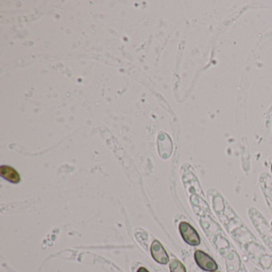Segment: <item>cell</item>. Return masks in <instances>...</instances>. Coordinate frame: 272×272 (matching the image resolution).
<instances>
[{
  "label": "cell",
  "mask_w": 272,
  "mask_h": 272,
  "mask_svg": "<svg viewBox=\"0 0 272 272\" xmlns=\"http://www.w3.org/2000/svg\"><path fill=\"white\" fill-rule=\"evenodd\" d=\"M180 233L183 240L190 246H199L200 238L196 230L187 222H181L179 225Z\"/></svg>",
  "instance_id": "1"
},
{
  "label": "cell",
  "mask_w": 272,
  "mask_h": 272,
  "mask_svg": "<svg viewBox=\"0 0 272 272\" xmlns=\"http://www.w3.org/2000/svg\"><path fill=\"white\" fill-rule=\"evenodd\" d=\"M194 259L199 268L205 271H216L218 269V265L216 261L201 250H196L194 253Z\"/></svg>",
  "instance_id": "2"
},
{
  "label": "cell",
  "mask_w": 272,
  "mask_h": 272,
  "mask_svg": "<svg viewBox=\"0 0 272 272\" xmlns=\"http://www.w3.org/2000/svg\"><path fill=\"white\" fill-rule=\"evenodd\" d=\"M151 255L157 263L165 265L169 262V257L165 249L158 241H154L151 245Z\"/></svg>",
  "instance_id": "3"
},
{
  "label": "cell",
  "mask_w": 272,
  "mask_h": 272,
  "mask_svg": "<svg viewBox=\"0 0 272 272\" xmlns=\"http://www.w3.org/2000/svg\"><path fill=\"white\" fill-rule=\"evenodd\" d=\"M0 175L4 177V179L13 183V184H18L20 182L21 178L18 172L8 165H3L0 167Z\"/></svg>",
  "instance_id": "4"
},
{
  "label": "cell",
  "mask_w": 272,
  "mask_h": 272,
  "mask_svg": "<svg viewBox=\"0 0 272 272\" xmlns=\"http://www.w3.org/2000/svg\"><path fill=\"white\" fill-rule=\"evenodd\" d=\"M170 272H187L185 265L178 259H173L169 263Z\"/></svg>",
  "instance_id": "5"
},
{
  "label": "cell",
  "mask_w": 272,
  "mask_h": 272,
  "mask_svg": "<svg viewBox=\"0 0 272 272\" xmlns=\"http://www.w3.org/2000/svg\"><path fill=\"white\" fill-rule=\"evenodd\" d=\"M138 272H149L146 267H140L138 269Z\"/></svg>",
  "instance_id": "6"
},
{
  "label": "cell",
  "mask_w": 272,
  "mask_h": 272,
  "mask_svg": "<svg viewBox=\"0 0 272 272\" xmlns=\"http://www.w3.org/2000/svg\"><path fill=\"white\" fill-rule=\"evenodd\" d=\"M271 172H272V165H271Z\"/></svg>",
  "instance_id": "7"
},
{
  "label": "cell",
  "mask_w": 272,
  "mask_h": 272,
  "mask_svg": "<svg viewBox=\"0 0 272 272\" xmlns=\"http://www.w3.org/2000/svg\"><path fill=\"white\" fill-rule=\"evenodd\" d=\"M213 272H216V271H213Z\"/></svg>",
  "instance_id": "8"
}]
</instances>
